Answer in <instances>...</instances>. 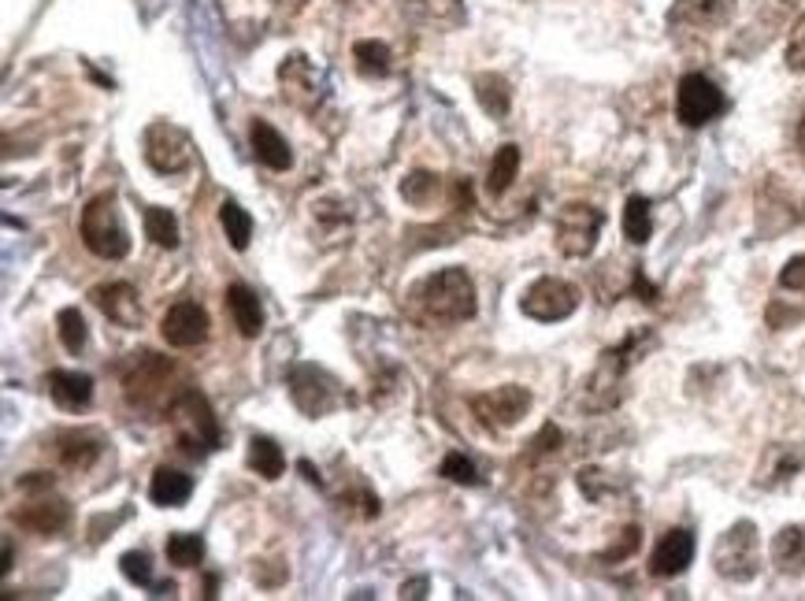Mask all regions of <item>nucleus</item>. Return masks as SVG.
<instances>
[{
    "mask_svg": "<svg viewBox=\"0 0 805 601\" xmlns=\"http://www.w3.org/2000/svg\"><path fill=\"white\" fill-rule=\"evenodd\" d=\"M409 309L420 323H464L472 320L479 301H475V282L464 268H442L427 275L423 282H416L409 293Z\"/></svg>",
    "mask_w": 805,
    "mask_h": 601,
    "instance_id": "nucleus-1",
    "label": "nucleus"
},
{
    "mask_svg": "<svg viewBox=\"0 0 805 601\" xmlns=\"http://www.w3.org/2000/svg\"><path fill=\"white\" fill-rule=\"evenodd\" d=\"M186 390L190 386L182 383L179 368L168 361V356H157L149 350L130 356V364L124 372V397L130 401V409L168 416Z\"/></svg>",
    "mask_w": 805,
    "mask_h": 601,
    "instance_id": "nucleus-2",
    "label": "nucleus"
},
{
    "mask_svg": "<svg viewBox=\"0 0 805 601\" xmlns=\"http://www.w3.org/2000/svg\"><path fill=\"white\" fill-rule=\"evenodd\" d=\"M78 234H83V246L100 260H124L130 253L127 223L119 216V201L111 193H100L83 208Z\"/></svg>",
    "mask_w": 805,
    "mask_h": 601,
    "instance_id": "nucleus-3",
    "label": "nucleus"
},
{
    "mask_svg": "<svg viewBox=\"0 0 805 601\" xmlns=\"http://www.w3.org/2000/svg\"><path fill=\"white\" fill-rule=\"evenodd\" d=\"M168 420L175 423V442L182 453L205 457L212 450H219V420H216V412H212L208 397L197 394L193 386L175 401Z\"/></svg>",
    "mask_w": 805,
    "mask_h": 601,
    "instance_id": "nucleus-4",
    "label": "nucleus"
},
{
    "mask_svg": "<svg viewBox=\"0 0 805 601\" xmlns=\"http://www.w3.org/2000/svg\"><path fill=\"white\" fill-rule=\"evenodd\" d=\"M712 565L723 579L731 583H750L753 576L761 572V543H758V527L750 519H739L731 524L728 532L717 538V549H712Z\"/></svg>",
    "mask_w": 805,
    "mask_h": 601,
    "instance_id": "nucleus-5",
    "label": "nucleus"
},
{
    "mask_svg": "<svg viewBox=\"0 0 805 601\" xmlns=\"http://www.w3.org/2000/svg\"><path fill=\"white\" fill-rule=\"evenodd\" d=\"M141 152H146V164L157 171V175H182V171L193 168V141L182 127L168 124H149L146 138H141Z\"/></svg>",
    "mask_w": 805,
    "mask_h": 601,
    "instance_id": "nucleus-6",
    "label": "nucleus"
},
{
    "mask_svg": "<svg viewBox=\"0 0 805 601\" xmlns=\"http://www.w3.org/2000/svg\"><path fill=\"white\" fill-rule=\"evenodd\" d=\"M468 409H472V416L486 431H508V427H516L527 416V409H532V390L505 383V386H494V390L472 394L468 397Z\"/></svg>",
    "mask_w": 805,
    "mask_h": 601,
    "instance_id": "nucleus-7",
    "label": "nucleus"
},
{
    "mask_svg": "<svg viewBox=\"0 0 805 601\" xmlns=\"http://www.w3.org/2000/svg\"><path fill=\"white\" fill-rule=\"evenodd\" d=\"M601 208L594 205H583V201H572V205H565L557 212V249L560 257H572V260H583L594 253L598 246V234H601Z\"/></svg>",
    "mask_w": 805,
    "mask_h": 601,
    "instance_id": "nucleus-8",
    "label": "nucleus"
},
{
    "mask_svg": "<svg viewBox=\"0 0 805 601\" xmlns=\"http://www.w3.org/2000/svg\"><path fill=\"white\" fill-rule=\"evenodd\" d=\"M728 108L723 89L706 75H683L676 89V119L683 127H706Z\"/></svg>",
    "mask_w": 805,
    "mask_h": 601,
    "instance_id": "nucleus-9",
    "label": "nucleus"
},
{
    "mask_svg": "<svg viewBox=\"0 0 805 601\" xmlns=\"http://www.w3.org/2000/svg\"><path fill=\"white\" fill-rule=\"evenodd\" d=\"M576 309H579V290L572 287V282L554 279V275L535 279L532 287L524 290V298H519V312L532 315V320H538V323L568 320Z\"/></svg>",
    "mask_w": 805,
    "mask_h": 601,
    "instance_id": "nucleus-10",
    "label": "nucleus"
},
{
    "mask_svg": "<svg viewBox=\"0 0 805 601\" xmlns=\"http://www.w3.org/2000/svg\"><path fill=\"white\" fill-rule=\"evenodd\" d=\"M287 386H290V397L293 405L304 412V416H328L331 409H339V383L331 379L323 368H315V364H293L290 375H287Z\"/></svg>",
    "mask_w": 805,
    "mask_h": 601,
    "instance_id": "nucleus-11",
    "label": "nucleus"
},
{
    "mask_svg": "<svg viewBox=\"0 0 805 601\" xmlns=\"http://www.w3.org/2000/svg\"><path fill=\"white\" fill-rule=\"evenodd\" d=\"M208 334H212V320L197 301L171 304L164 312V320H160V339H164L171 350H197V345L208 342Z\"/></svg>",
    "mask_w": 805,
    "mask_h": 601,
    "instance_id": "nucleus-12",
    "label": "nucleus"
},
{
    "mask_svg": "<svg viewBox=\"0 0 805 601\" xmlns=\"http://www.w3.org/2000/svg\"><path fill=\"white\" fill-rule=\"evenodd\" d=\"M695 560V535L687 527H672V532L661 535V543L650 554V576L657 579H672L679 572H687V565Z\"/></svg>",
    "mask_w": 805,
    "mask_h": 601,
    "instance_id": "nucleus-13",
    "label": "nucleus"
},
{
    "mask_svg": "<svg viewBox=\"0 0 805 601\" xmlns=\"http://www.w3.org/2000/svg\"><path fill=\"white\" fill-rule=\"evenodd\" d=\"M736 12V0H676L668 12V26L683 30H717Z\"/></svg>",
    "mask_w": 805,
    "mask_h": 601,
    "instance_id": "nucleus-14",
    "label": "nucleus"
},
{
    "mask_svg": "<svg viewBox=\"0 0 805 601\" xmlns=\"http://www.w3.org/2000/svg\"><path fill=\"white\" fill-rule=\"evenodd\" d=\"M15 524L23 527V532L42 535V538L60 535L71 524V505L64 502V497H49L45 494V497H37V502H30V505L19 508Z\"/></svg>",
    "mask_w": 805,
    "mask_h": 601,
    "instance_id": "nucleus-15",
    "label": "nucleus"
},
{
    "mask_svg": "<svg viewBox=\"0 0 805 601\" xmlns=\"http://www.w3.org/2000/svg\"><path fill=\"white\" fill-rule=\"evenodd\" d=\"M89 298H94V304L111 323H119V328H138L141 309H138V290L130 287V282H108V287H97Z\"/></svg>",
    "mask_w": 805,
    "mask_h": 601,
    "instance_id": "nucleus-16",
    "label": "nucleus"
},
{
    "mask_svg": "<svg viewBox=\"0 0 805 601\" xmlns=\"http://www.w3.org/2000/svg\"><path fill=\"white\" fill-rule=\"evenodd\" d=\"M100 453H105V438L97 431H64L56 438V457L71 472H89Z\"/></svg>",
    "mask_w": 805,
    "mask_h": 601,
    "instance_id": "nucleus-17",
    "label": "nucleus"
},
{
    "mask_svg": "<svg viewBox=\"0 0 805 601\" xmlns=\"http://www.w3.org/2000/svg\"><path fill=\"white\" fill-rule=\"evenodd\" d=\"M249 141H253V157H257L268 171H290V164H293L290 141L282 138L268 119H253Z\"/></svg>",
    "mask_w": 805,
    "mask_h": 601,
    "instance_id": "nucleus-18",
    "label": "nucleus"
},
{
    "mask_svg": "<svg viewBox=\"0 0 805 601\" xmlns=\"http://www.w3.org/2000/svg\"><path fill=\"white\" fill-rule=\"evenodd\" d=\"M45 386H49V397L64 412H78L94 401V379L86 372H49Z\"/></svg>",
    "mask_w": 805,
    "mask_h": 601,
    "instance_id": "nucleus-19",
    "label": "nucleus"
},
{
    "mask_svg": "<svg viewBox=\"0 0 805 601\" xmlns=\"http://www.w3.org/2000/svg\"><path fill=\"white\" fill-rule=\"evenodd\" d=\"M227 312H230V320H234V328H238L242 339H260L264 309H260V298L246 287V282H230L227 287Z\"/></svg>",
    "mask_w": 805,
    "mask_h": 601,
    "instance_id": "nucleus-20",
    "label": "nucleus"
},
{
    "mask_svg": "<svg viewBox=\"0 0 805 601\" xmlns=\"http://www.w3.org/2000/svg\"><path fill=\"white\" fill-rule=\"evenodd\" d=\"M190 494H193V475L179 472V468H168V464H160L157 472H152V483H149L152 505L179 508L190 502Z\"/></svg>",
    "mask_w": 805,
    "mask_h": 601,
    "instance_id": "nucleus-21",
    "label": "nucleus"
},
{
    "mask_svg": "<svg viewBox=\"0 0 805 601\" xmlns=\"http://www.w3.org/2000/svg\"><path fill=\"white\" fill-rule=\"evenodd\" d=\"M772 565L783 576H802L805 572V527H783L772 538Z\"/></svg>",
    "mask_w": 805,
    "mask_h": 601,
    "instance_id": "nucleus-22",
    "label": "nucleus"
},
{
    "mask_svg": "<svg viewBox=\"0 0 805 601\" xmlns=\"http://www.w3.org/2000/svg\"><path fill=\"white\" fill-rule=\"evenodd\" d=\"M472 89H475L479 108H483L486 116H494V119L508 116V108H513V86H508L502 75H494V71H483V75H475Z\"/></svg>",
    "mask_w": 805,
    "mask_h": 601,
    "instance_id": "nucleus-23",
    "label": "nucleus"
},
{
    "mask_svg": "<svg viewBox=\"0 0 805 601\" xmlns=\"http://www.w3.org/2000/svg\"><path fill=\"white\" fill-rule=\"evenodd\" d=\"M249 468L260 479L275 483V479L287 472V457H282L279 442H275V438H268V434H253L249 438Z\"/></svg>",
    "mask_w": 805,
    "mask_h": 601,
    "instance_id": "nucleus-24",
    "label": "nucleus"
},
{
    "mask_svg": "<svg viewBox=\"0 0 805 601\" xmlns=\"http://www.w3.org/2000/svg\"><path fill=\"white\" fill-rule=\"evenodd\" d=\"M353 64L361 71V78H386L394 71V53L386 42H356L353 45Z\"/></svg>",
    "mask_w": 805,
    "mask_h": 601,
    "instance_id": "nucleus-25",
    "label": "nucleus"
},
{
    "mask_svg": "<svg viewBox=\"0 0 805 601\" xmlns=\"http://www.w3.org/2000/svg\"><path fill=\"white\" fill-rule=\"evenodd\" d=\"M219 227H223V234H227L230 249H238V253L249 249V242H253V216L238 205V201L227 197L219 205Z\"/></svg>",
    "mask_w": 805,
    "mask_h": 601,
    "instance_id": "nucleus-26",
    "label": "nucleus"
},
{
    "mask_svg": "<svg viewBox=\"0 0 805 601\" xmlns=\"http://www.w3.org/2000/svg\"><path fill=\"white\" fill-rule=\"evenodd\" d=\"M516 171H519V146H502L494 152V160H491V171H486V190L494 193V197H502V193H508V186L516 182Z\"/></svg>",
    "mask_w": 805,
    "mask_h": 601,
    "instance_id": "nucleus-27",
    "label": "nucleus"
},
{
    "mask_svg": "<svg viewBox=\"0 0 805 601\" xmlns=\"http://www.w3.org/2000/svg\"><path fill=\"white\" fill-rule=\"evenodd\" d=\"M650 234H654V216H650V201L646 197H627L624 208V238L631 246H646Z\"/></svg>",
    "mask_w": 805,
    "mask_h": 601,
    "instance_id": "nucleus-28",
    "label": "nucleus"
},
{
    "mask_svg": "<svg viewBox=\"0 0 805 601\" xmlns=\"http://www.w3.org/2000/svg\"><path fill=\"white\" fill-rule=\"evenodd\" d=\"M146 238L160 249H175L179 246V219L168 208L149 205L146 208Z\"/></svg>",
    "mask_w": 805,
    "mask_h": 601,
    "instance_id": "nucleus-29",
    "label": "nucleus"
},
{
    "mask_svg": "<svg viewBox=\"0 0 805 601\" xmlns=\"http://www.w3.org/2000/svg\"><path fill=\"white\" fill-rule=\"evenodd\" d=\"M438 186H442V182H438V175L434 171H412V175H405L401 179V197H405V205H412V208H427L431 205V201L438 197Z\"/></svg>",
    "mask_w": 805,
    "mask_h": 601,
    "instance_id": "nucleus-30",
    "label": "nucleus"
},
{
    "mask_svg": "<svg viewBox=\"0 0 805 601\" xmlns=\"http://www.w3.org/2000/svg\"><path fill=\"white\" fill-rule=\"evenodd\" d=\"M168 560L175 568H197L201 557H205V543H201V535H190V532H175L168 535V546H164Z\"/></svg>",
    "mask_w": 805,
    "mask_h": 601,
    "instance_id": "nucleus-31",
    "label": "nucleus"
},
{
    "mask_svg": "<svg viewBox=\"0 0 805 601\" xmlns=\"http://www.w3.org/2000/svg\"><path fill=\"white\" fill-rule=\"evenodd\" d=\"M56 334H60V342H64L67 353H83L86 342H89L83 312H78V309H60L56 312Z\"/></svg>",
    "mask_w": 805,
    "mask_h": 601,
    "instance_id": "nucleus-32",
    "label": "nucleus"
},
{
    "mask_svg": "<svg viewBox=\"0 0 805 601\" xmlns=\"http://www.w3.org/2000/svg\"><path fill=\"white\" fill-rule=\"evenodd\" d=\"M119 568L135 587H152V560L146 549H130V554L119 557Z\"/></svg>",
    "mask_w": 805,
    "mask_h": 601,
    "instance_id": "nucleus-33",
    "label": "nucleus"
},
{
    "mask_svg": "<svg viewBox=\"0 0 805 601\" xmlns=\"http://www.w3.org/2000/svg\"><path fill=\"white\" fill-rule=\"evenodd\" d=\"M442 475L450 479V483H461V486H479L483 483V479H479V472H475V464L468 461L464 453H450L442 461Z\"/></svg>",
    "mask_w": 805,
    "mask_h": 601,
    "instance_id": "nucleus-34",
    "label": "nucleus"
},
{
    "mask_svg": "<svg viewBox=\"0 0 805 601\" xmlns=\"http://www.w3.org/2000/svg\"><path fill=\"white\" fill-rule=\"evenodd\" d=\"M409 4L423 19H438V23H453V19H461V0H409Z\"/></svg>",
    "mask_w": 805,
    "mask_h": 601,
    "instance_id": "nucleus-35",
    "label": "nucleus"
},
{
    "mask_svg": "<svg viewBox=\"0 0 805 601\" xmlns=\"http://www.w3.org/2000/svg\"><path fill=\"white\" fill-rule=\"evenodd\" d=\"M638 543H642V532H638L635 524H631V527H624V532H620L616 543L609 546L605 554H601V560H609V565H616V560H627L638 549Z\"/></svg>",
    "mask_w": 805,
    "mask_h": 601,
    "instance_id": "nucleus-36",
    "label": "nucleus"
},
{
    "mask_svg": "<svg viewBox=\"0 0 805 601\" xmlns=\"http://www.w3.org/2000/svg\"><path fill=\"white\" fill-rule=\"evenodd\" d=\"M787 67L805 75V15L794 23L791 37H787Z\"/></svg>",
    "mask_w": 805,
    "mask_h": 601,
    "instance_id": "nucleus-37",
    "label": "nucleus"
},
{
    "mask_svg": "<svg viewBox=\"0 0 805 601\" xmlns=\"http://www.w3.org/2000/svg\"><path fill=\"white\" fill-rule=\"evenodd\" d=\"M579 491H583L590 502H601L609 491V475L598 472V468H583V472H579Z\"/></svg>",
    "mask_w": 805,
    "mask_h": 601,
    "instance_id": "nucleus-38",
    "label": "nucleus"
},
{
    "mask_svg": "<svg viewBox=\"0 0 805 601\" xmlns=\"http://www.w3.org/2000/svg\"><path fill=\"white\" fill-rule=\"evenodd\" d=\"M780 287L791 293H805V257H791L780 271Z\"/></svg>",
    "mask_w": 805,
    "mask_h": 601,
    "instance_id": "nucleus-39",
    "label": "nucleus"
},
{
    "mask_svg": "<svg viewBox=\"0 0 805 601\" xmlns=\"http://www.w3.org/2000/svg\"><path fill=\"white\" fill-rule=\"evenodd\" d=\"M560 442H565V434H560V427H554V423H546L543 431H538V438L532 442V461L535 457H546V453H557L560 450Z\"/></svg>",
    "mask_w": 805,
    "mask_h": 601,
    "instance_id": "nucleus-40",
    "label": "nucleus"
},
{
    "mask_svg": "<svg viewBox=\"0 0 805 601\" xmlns=\"http://www.w3.org/2000/svg\"><path fill=\"white\" fill-rule=\"evenodd\" d=\"M19 491H23V494H49V491H53V475H49V472H30V475L19 479Z\"/></svg>",
    "mask_w": 805,
    "mask_h": 601,
    "instance_id": "nucleus-41",
    "label": "nucleus"
},
{
    "mask_svg": "<svg viewBox=\"0 0 805 601\" xmlns=\"http://www.w3.org/2000/svg\"><path fill=\"white\" fill-rule=\"evenodd\" d=\"M635 293H638V301H646V304L657 301V287L654 282H646V275L642 271H635Z\"/></svg>",
    "mask_w": 805,
    "mask_h": 601,
    "instance_id": "nucleus-42",
    "label": "nucleus"
},
{
    "mask_svg": "<svg viewBox=\"0 0 805 601\" xmlns=\"http://www.w3.org/2000/svg\"><path fill=\"white\" fill-rule=\"evenodd\" d=\"M401 598H427V579H409V583H401Z\"/></svg>",
    "mask_w": 805,
    "mask_h": 601,
    "instance_id": "nucleus-43",
    "label": "nucleus"
},
{
    "mask_svg": "<svg viewBox=\"0 0 805 601\" xmlns=\"http://www.w3.org/2000/svg\"><path fill=\"white\" fill-rule=\"evenodd\" d=\"M794 146H798L802 160H805V116L798 119V127H794Z\"/></svg>",
    "mask_w": 805,
    "mask_h": 601,
    "instance_id": "nucleus-44",
    "label": "nucleus"
},
{
    "mask_svg": "<svg viewBox=\"0 0 805 601\" xmlns=\"http://www.w3.org/2000/svg\"><path fill=\"white\" fill-rule=\"evenodd\" d=\"M12 560H15V554H12V543H4V568H0V572H12Z\"/></svg>",
    "mask_w": 805,
    "mask_h": 601,
    "instance_id": "nucleus-45",
    "label": "nucleus"
},
{
    "mask_svg": "<svg viewBox=\"0 0 805 601\" xmlns=\"http://www.w3.org/2000/svg\"><path fill=\"white\" fill-rule=\"evenodd\" d=\"M301 472H304V479H309V483H320V472H312L309 461H301Z\"/></svg>",
    "mask_w": 805,
    "mask_h": 601,
    "instance_id": "nucleus-46",
    "label": "nucleus"
}]
</instances>
